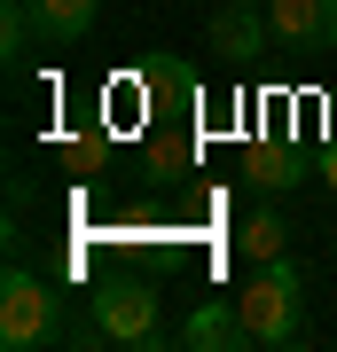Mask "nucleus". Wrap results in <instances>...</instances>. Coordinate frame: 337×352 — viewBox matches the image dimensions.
<instances>
[{
	"instance_id": "5",
	"label": "nucleus",
	"mask_w": 337,
	"mask_h": 352,
	"mask_svg": "<svg viewBox=\"0 0 337 352\" xmlns=\"http://www.w3.org/2000/svg\"><path fill=\"white\" fill-rule=\"evenodd\" d=\"M204 39H212L227 63H251V55L275 47V32H267V8H251V0H227L212 24H204Z\"/></svg>"
},
{
	"instance_id": "10",
	"label": "nucleus",
	"mask_w": 337,
	"mask_h": 352,
	"mask_svg": "<svg viewBox=\"0 0 337 352\" xmlns=\"http://www.w3.org/2000/svg\"><path fill=\"white\" fill-rule=\"evenodd\" d=\"M251 180H259V188H298V180H306V157L298 149H259V157H251Z\"/></svg>"
},
{
	"instance_id": "9",
	"label": "nucleus",
	"mask_w": 337,
	"mask_h": 352,
	"mask_svg": "<svg viewBox=\"0 0 337 352\" xmlns=\"http://www.w3.org/2000/svg\"><path fill=\"white\" fill-rule=\"evenodd\" d=\"M32 39H39V24H32V0H8V8H0V55H8V71H24Z\"/></svg>"
},
{
	"instance_id": "12",
	"label": "nucleus",
	"mask_w": 337,
	"mask_h": 352,
	"mask_svg": "<svg viewBox=\"0 0 337 352\" xmlns=\"http://www.w3.org/2000/svg\"><path fill=\"white\" fill-rule=\"evenodd\" d=\"M251 8H267V0H251Z\"/></svg>"
},
{
	"instance_id": "6",
	"label": "nucleus",
	"mask_w": 337,
	"mask_h": 352,
	"mask_svg": "<svg viewBox=\"0 0 337 352\" xmlns=\"http://www.w3.org/2000/svg\"><path fill=\"white\" fill-rule=\"evenodd\" d=\"M181 344H188V352H236V344H251V329H243V314H236V298L196 305V314L181 321Z\"/></svg>"
},
{
	"instance_id": "1",
	"label": "nucleus",
	"mask_w": 337,
	"mask_h": 352,
	"mask_svg": "<svg viewBox=\"0 0 337 352\" xmlns=\"http://www.w3.org/2000/svg\"><path fill=\"white\" fill-rule=\"evenodd\" d=\"M236 314L251 329V344H267V352H283V344H298L306 337V274H298V258H267V266H251V282L236 289Z\"/></svg>"
},
{
	"instance_id": "2",
	"label": "nucleus",
	"mask_w": 337,
	"mask_h": 352,
	"mask_svg": "<svg viewBox=\"0 0 337 352\" xmlns=\"http://www.w3.org/2000/svg\"><path fill=\"white\" fill-rule=\"evenodd\" d=\"M48 337H63V298L32 274V266H8V274H0V344L32 352Z\"/></svg>"
},
{
	"instance_id": "11",
	"label": "nucleus",
	"mask_w": 337,
	"mask_h": 352,
	"mask_svg": "<svg viewBox=\"0 0 337 352\" xmlns=\"http://www.w3.org/2000/svg\"><path fill=\"white\" fill-rule=\"evenodd\" d=\"M314 173H322V188H337V141H329L322 157H314Z\"/></svg>"
},
{
	"instance_id": "4",
	"label": "nucleus",
	"mask_w": 337,
	"mask_h": 352,
	"mask_svg": "<svg viewBox=\"0 0 337 352\" xmlns=\"http://www.w3.org/2000/svg\"><path fill=\"white\" fill-rule=\"evenodd\" d=\"M267 32H275V47L329 55L337 47V0H267Z\"/></svg>"
},
{
	"instance_id": "3",
	"label": "nucleus",
	"mask_w": 337,
	"mask_h": 352,
	"mask_svg": "<svg viewBox=\"0 0 337 352\" xmlns=\"http://www.w3.org/2000/svg\"><path fill=\"white\" fill-rule=\"evenodd\" d=\"M94 329H102L110 344H141V352H150V344H165L157 289H150V282H110V289L94 298Z\"/></svg>"
},
{
	"instance_id": "8",
	"label": "nucleus",
	"mask_w": 337,
	"mask_h": 352,
	"mask_svg": "<svg viewBox=\"0 0 337 352\" xmlns=\"http://www.w3.org/2000/svg\"><path fill=\"white\" fill-rule=\"evenodd\" d=\"M236 251H243L251 266H267V258H283V251H290V227H283V212H251V219L236 227Z\"/></svg>"
},
{
	"instance_id": "7",
	"label": "nucleus",
	"mask_w": 337,
	"mask_h": 352,
	"mask_svg": "<svg viewBox=\"0 0 337 352\" xmlns=\"http://www.w3.org/2000/svg\"><path fill=\"white\" fill-rule=\"evenodd\" d=\"M32 24L48 47H71V39L94 32V0H32Z\"/></svg>"
}]
</instances>
